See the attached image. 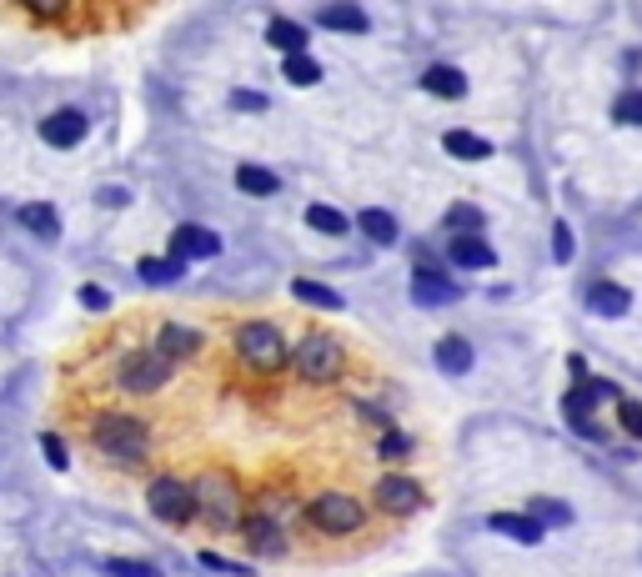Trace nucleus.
<instances>
[{
  "mask_svg": "<svg viewBox=\"0 0 642 577\" xmlns=\"http://www.w3.org/2000/svg\"><path fill=\"white\" fill-rule=\"evenodd\" d=\"M91 442H96L106 457H116V462H141L146 447H151L146 427H141L136 417H126V412H101V417L91 422Z\"/></svg>",
  "mask_w": 642,
  "mask_h": 577,
  "instance_id": "f257e3e1",
  "label": "nucleus"
},
{
  "mask_svg": "<svg viewBox=\"0 0 642 577\" xmlns=\"http://www.w3.org/2000/svg\"><path fill=\"white\" fill-rule=\"evenodd\" d=\"M306 522H311V532H321V537H352V532L367 527V507H362L357 497H347V492H321V497L306 507Z\"/></svg>",
  "mask_w": 642,
  "mask_h": 577,
  "instance_id": "f03ea898",
  "label": "nucleus"
},
{
  "mask_svg": "<svg viewBox=\"0 0 642 577\" xmlns=\"http://www.w3.org/2000/svg\"><path fill=\"white\" fill-rule=\"evenodd\" d=\"M236 352H241L256 372H276V367L291 362V347H286L281 327H271V322H246V327L236 332Z\"/></svg>",
  "mask_w": 642,
  "mask_h": 577,
  "instance_id": "7ed1b4c3",
  "label": "nucleus"
},
{
  "mask_svg": "<svg viewBox=\"0 0 642 577\" xmlns=\"http://www.w3.org/2000/svg\"><path fill=\"white\" fill-rule=\"evenodd\" d=\"M291 362H296V372H301L306 382H337V377L347 372L342 342H337V337H321V332H311V337L291 352Z\"/></svg>",
  "mask_w": 642,
  "mask_h": 577,
  "instance_id": "20e7f679",
  "label": "nucleus"
},
{
  "mask_svg": "<svg viewBox=\"0 0 642 577\" xmlns=\"http://www.w3.org/2000/svg\"><path fill=\"white\" fill-rule=\"evenodd\" d=\"M146 507H151L161 522H171V527H186V522L196 517V497H191V482H181V477H156V482L146 487Z\"/></svg>",
  "mask_w": 642,
  "mask_h": 577,
  "instance_id": "39448f33",
  "label": "nucleus"
},
{
  "mask_svg": "<svg viewBox=\"0 0 642 577\" xmlns=\"http://www.w3.org/2000/svg\"><path fill=\"white\" fill-rule=\"evenodd\" d=\"M191 497H196L201 517H211V527H241V497H236L231 482L206 477L201 487H191Z\"/></svg>",
  "mask_w": 642,
  "mask_h": 577,
  "instance_id": "423d86ee",
  "label": "nucleus"
},
{
  "mask_svg": "<svg viewBox=\"0 0 642 577\" xmlns=\"http://www.w3.org/2000/svg\"><path fill=\"white\" fill-rule=\"evenodd\" d=\"M166 377H171V362H161L156 352H136V357H126V362H121V387H126V392H136V397L161 392V387H166Z\"/></svg>",
  "mask_w": 642,
  "mask_h": 577,
  "instance_id": "0eeeda50",
  "label": "nucleus"
},
{
  "mask_svg": "<svg viewBox=\"0 0 642 577\" xmlns=\"http://www.w3.org/2000/svg\"><path fill=\"white\" fill-rule=\"evenodd\" d=\"M41 141H46V146H56V151H71V146H81V141H86V116H81L76 106H61V111H51V116L41 121Z\"/></svg>",
  "mask_w": 642,
  "mask_h": 577,
  "instance_id": "6e6552de",
  "label": "nucleus"
},
{
  "mask_svg": "<svg viewBox=\"0 0 642 577\" xmlns=\"http://www.w3.org/2000/svg\"><path fill=\"white\" fill-rule=\"evenodd\" d=\"M457 297H462L457 281H447V276L432 271V266H417V276H412V302H417V307H452Z\"/></svg>",
  "mask_w": 642,
  "mask_h": 577,
  "instance_id": "1a4fd4ad",
  "label": "nucleus"
},
{
  "mask_svg": "<svg viewBox=\"0 0 642 577\" xmlns=\"http://www.w3.org/2000/svg\"><path fill=\"white\" fill-rule=\"evenodd\" d=\"M377 507L392 512V517H412L422 507V482H412V477H382L377 482Z\"/></svg>",
  "mask_w": 642,
  "mask_h": 577,
  "instance_id": "9d476101",
  "label": "nucleus"
},
{
  "mask_svg": "<svg viewBox=\"0 0 642 577\" xmlns=\"http://www.w3.org/2000/svg\"><path fill=\"white\" fill-rule=\"evenodd\" d=\"M201 352V332L196 327H181V322H166L156 332V357L161 362H191Z\"/></svg>",
  "mask_w": 642,
  "mask_h": 577,
  "instance_id": "9b49d317",
  "label": "nucleus"
},
{
  "mask_svg": "<svg viewBox=\"0 0 642 577\" xmlns=\"http://www.w3.org/2000/svg\"><path fill=\"white\" fill-rule=\"evenodd\" d=\"M587 312L597 317H627L632 312V292L622 281H592L587 286Z\"/></svg>",
  "mask_w": 642,
  "mask_h": 577,
  "instance_id": "f8f14e48",
  "label": "nucleus"
},
{
  "mask_svg": "<svg viewBox=\"0 0 642 577\" xmlns=\"http://www.w3.org/2000/svg\"><path fill=\"white\" fill-rule=\"evenodd\" d=\"M241 532H246V547L261 552V557H281L286 552V532L271 517H241Z\"/></svg>",
  "mask_w": 642,
  "mask_h": 577,
  "instance_id": "ddd939ff",
  "label": "nucleus"
},
{
  "mask_svg": "<svg viewBox=\"0 0 642 577\" xmlns=\"http://www.w3.org/2000/svg\"><path fill=\"white\" fill-rule=\"evenodd\" d=\"M447 256H452V266H462V271H487V266H497V251H492L482 236H452V241H447Z\"/></svg>",
  "mask_w": 642,
  "mask_h": 577,
  "instance_id": "4468645a",
  "label": "nucleus"
},
{
  "mask_svg": "<svg viewBox=\"0 0 642 577\" xmlns=\"http://www.w3.org/2000/svg\"><path fill=\"white\" fill-rule=\"evenodd\" d=\"M487 527H492V532H502V537H512V542H522V547H537V542L547 537V527H542V522H532L527 512H492V517H487Z\"/></svg>",
  "mask_w": 642,
  "mask_h": 577,
  "instance_id": "2eb2a0df",
  "label": "nucleus"
},
{
  "mask_svg": "<svg viewBox=\"0 0 642 577\" xmlns=\"http://www.w3.org/2000/svg\"><path fill=\"white\" fill-rule=\"evenodd\" d=\"M221 251V241H216V231H206V226H176V236H171V256L176 261H186V256H216Z\"/></svg>",
  "mask_w": 642,
  "mask_h": 577,
  "instance_id": "dca6fc26",
  "label": "nucleus"
},
{
  "mask_svg": "<svg viewBox=\"0 0 642 577\" xmlns=\"http://www.w3.org/2000/svg\"><path fill=\"white\" fill-rule=\"evenodd\" d=\"M422 86H427L432 96H442V101H462V96H467V76H462L457 66H427Z\"/></svg>",
  "mask_w": 642,
  "mask_h": 577,
  "instance_id": "f3484780",
  "label": "nucleus"
},
{
  "mask_svg": "<svg viewBox=\"0 0 642 577\" xmlns=\"http://www.w3.org/2000/svg\"><path fill=\"white\" fill-rule=\"evenodd\" d=\"M432 357H437V367L447 377H467L472 372V342H462V337H442Z\"/></svg>",
  "mask_w": 642,
  "mask_h": 577,
  "instance_id": "a211bd4d",
  "label": "nucleus"
},
{
  "mask_svg": "<svg viewBox=\"0 0 642 577\" xmlns=\"http://www.w3.org/2000/svg\"><path fill=\"white\" fill-rule=\"evenodd\" d=\"M442 146H447V156H457V161H487V156H492V141L477 136V131H447Z\"/></svg>",
  "mask_w": 642,
  "mask_h": 577,
  "instance_id": "6ab92c4d",
  "label": "nucleus"
},
{
  "mask_svg": "<svg viewBox=\"0 0 642 577\" xmlns=\"http://www.w3.org/2000/svg\"><path fill=\"white\" fill-rule=\"evenodd\" d=\"M236 186H241L246 196H276V191H281V176L266 171V166H256V161H241V166H236Z\"/></svg>",
  "mask_w": 642,
  "mask_h": 577,
  "instance_id": "aec40b11",
  "label": "nucleus"
},
{
  "mask_svg": "<svg viewBox=\"0 0 642 577\" xmlns=\"http://www.w3.org/2000/svg\"><path fill=\"white\" fill-rule=\"evenodd\" d=\"M357 226H362V236L377 241V246H392V241H397V216L382 211V206H367V211L357 216Z\"/></svg>",
  "mask_w": 642,
  "mask_h": 577,
  "instance_id": "412c9836",
  "label": "nucleus"
},
{
  "mask_svg": "<svg viewBox=\"0 0 642 577\" xmlns=\"http://www.w3.org/2000/svg\"><path fill=\"white\" fill-rule=\"evenodd\" d=\"M181 271H186V261H176V256H141L136 261V276L151 286H171V281H181Z\"/></svg>",
  "mask_w": 642,
  "mask_h": 577,
  "instance_id": "4be33fe9",
  "label": "nucleus"
},
{
  "mask_svg": "<svg viewBox=\"0 0 642 577\" xmlns=\"http://www.w3.org/2000/svg\"><path fill=\"white\" fill-rule=\"evenodd\" d=\"M316 21H321V31H352V36H362V31L372 26L362 6H327Z\"/></svg>",
  "mask_w": 642,
  "mask_h": 577,
  "instance_id": "5701e85b",
  "label": "nucleus"
},
{
  "mask_svg": "<svg viewBox=\"0 0 642 577\" xmlns=\"http://www.w3.org/2000/svg\"><path fill=\"white\" fill-rule=\"evenodd\" d=\"M266 41H271L276 51H286V61H291V56H306V31H301L296 21H271V26H266Z\"/></svg>",
  "mask_w": 642,
  "mask_h": 577,
  "instance_id": "b1692460",
  "label": "nucleus"
},
{
  "mask_svg": "<svg viewBox=\"0 0 642 577\" xmlns=\"http://www.w3.org/2000/svg\"><path fill=\"white\" fill-rule=\"evenodd\" d=\"M21 226L36 231L41 241H56V236H61V216H56V206H46V201H41V206H21Z\"/></svg>",
  "mask_w": 642,
  "mask_h": 577,
  "instance_id": "393cba45",
  "label": "nucleus"
},
{
  "mask_svg": "<svg viewBox=\"0 0 642 577\" xmlns=\"http://www.w3.org/2000/svg\"><path fill=\"white\" fill-rule=\"evenodd\" d=\"M291 292H296L301 302L321 307V312H337V307H342V297L332 292V286H321V281H306V276H296V281H291Z\"/></svg>",
  "mask_w": 642,
  "mask_h": 577,
  "instance_id": "a878e982",
  "label": "nucleus"
},
{
  "mask_svg": "<svg viewBox=\"0 0 642 577\" xmlns=\"http://www.w3.org/2000/svg\"><path fill=\"white\" fill-rule=\"evenodd\" d=\"M482 226H487V216H482L477 206H467V201L447 211V231H452V236H482Z\"/></svg>",
  "mask_w": 642,
  "mask_h": 577,
  "instance_id": "bb28decb",
  "label": "nucleus"
},
{
  "mask_svg": "<svg viewBox=\"0 0 642 577\" xmlns=\"http://www.w3.org/2000/svg\"><path fill=\"white\" fill-rule=\"evenodd\" d=\"M527 517L542 522V527H567V522H572V507H567V502H552V497H532Z\"/></svg>",
  "mask_w": 642,
  "mask_h": 577,
  "instance_id": "cd10ccee",
  "label": "nucleus"
},
{
  "mask_svg": "<svg viewBox=\"0 0 642 577\" xmlns=\"http://www.w3.org/2000/svg\"><path fill=\"white\" fill-rule=\"evenodd\" d=\"M306 226H316V231H327V236H342L352 221L337 211V206H306Z\"/></svg>",
  "mask_w": 642,
  "mask_h": 577,
  "instance_id": "c85d7f7f",
  "label": "nucleus"
},
{
  "mask_svg": "<svg viewBox=\"0 0 642 577\" xmlns=\"http://www.w3.org/2000/svg\"><path fill=\"white\" fill-rule=\"evenodd\" d=\"M281 76H286L291 86H316V81H321V66H316L311 56H291V61L281 66Z\"/></svg>",
  "mask_w": 642,
  "mask_h": 577,
  "instance_id": "c756f323",
  "label": "nucleus"
},
{
  "mask_svg": "<svg viewBox=\"0 0 642 577\" xmlns=\"http://www.w3.org/2000/svg\"><path fill=\"white\" fill-rule=\"evenodd\" d=\"M612 121H622V126H642V91L632 86V91H622L617 101H612Z\"/></svg>",
  "mask_w": 642,
  "mask_h": 577,
  "instance_id": "7c9ffc66",
  "label": "nucleus"
},
{
  "mask_svg": "<svg viewBox=\"0 0 642 577\" xmlns=\"http://www.w3.org/2000/svg\"><path fill=\"white\" fill-rule=\"evenodd\" d=\"M617 422L632 442H642V402L637 397H617Z\"/></svg>",
  "mask_w": 642,
  "mask_h": 577,
  "instance_id": "2f4dec72",
  "label": "nucleus"
},
{
  "mask_svg": "<svg viewBox=\"0 0 642 577\" xmlns=\"http://www.w3.org/2000/svg\"><path fill=\"white\" fill-rule=\"evenodd\" d=\"M106 572L111 577H161V567L156 562H141V557H111Z\"/></svg>",
  "mask_w": 642,
  "mask_h": 577,
  "instance_id": "473e14b6",
  "label": "nucleus"
},
{
  "mask_svg": "<svg viewBox=\"0 0 642 577\" xmlns=\"http://www.w3.org/2000/svg\"><path fill=\"white\" fill-rule=\"evenodd\" d=\"M572 251H577L572 226H567V221H557V226H552V261H562V266H567V261H572Z\"/></svg>",
  "mask_w": 642,
  "mask_h": 577,
  "instance_id": "72a5a7b5",
  "label": "nucleus"
},
{
  "mask_svg": "<svg viewBox=\"0 0 642 577\" xmlns=\"http://www.w3.org/2000/svg\"><path fill=\"white\" fill-rule=\"evenodd\" d=\"M41 452H46V462H51L56 472H66V467H71V457H66V447H61V437H41Z\"/></svg>",
  "mask_w": 642,
  "mask_h": 577,
  "instance_id": "f704fd0d",
  "label": "nucleus"
},
{
  "mask_svg": "<svg viewBox=\"0 0 642 577\" xmlns=\"http://www.w3.org/2000/svg\"><path fill=\"white\" fill-rule=\"evenodd\" d=\"M201 562H206V567H216V572H241V577H251V567H246V562H231V557H216V552H201Z\"/></svg>",
  "mask_w": 642,
  "mask_h": 577,
  "instance_id": "c9c22d12",
  "label": "nucleus"
},
{
  "mask_svg": "<svg viewBox=\"0 0 642 577\" xmlns=\"http://www.w3.org/2000/svg\"><path fill=\"white\" fill-rule=\"evenodd\" d=\"M231 106H236V111H266V96H256V91H231Z\"/></svg>",
  "mask_w": 642,
  "mask_h": 577,
  "instance_id": "e433bc0d",
  "label": "nucleus"
},
{
  "mask_svg": "<svg viewBox=\"0 0 642 577\" xmlns=\"http://www.w3.org/2000/svg\"><path fill=\"white\" fill-rule=\"evenodd\" d=\"M407 452H412V442H407L402 432H387V437H382V457H407Z\"/></svg>",
  "mask_w": 642,
  "mask_h": 577,
  "instance_id": "4c0bfd02",
  "label": "nucleus"
},
{
  "mask_svg": "<svg viewBox=\"0 0 642 577\" xmlns=\"http://www.w3.org/2000/svg\"><path fill=\"white\" fill-rule=\"evenodd\" d=\"M81 307H91V312H106V307H111V297L101 292V286H81Z\"/></svg>",
  "mask_w": 642,
  "mask_h": 577,
  "instance_id": "58836bf2",
  "label": "nucleus"
},
{
  "mask_svg": "<svg viewBox=\"0 0 642 577\" xmlns=\"http://www.w3.org/2000/svg\"><path fill=\"white\" fill-rule=\"evenodd\" d=\"M96 201H101V206H126L131 196H126V186H106V191H101Z\"/></svg>",
  "mask_w": 642,
  "mask_h": 577,
  "instance_id": "ea45409f",
  "label": "nucleus"
},
{
  "mask_svg": "<svg viewBox=\"0 0 642 577\" xmlns=\"http://www.w3.org/2000/svg\"><path fill=\"white\" fill-rule=\"evenodd\" d=\"M567 367H572V377H582V382H587V357H567Z\"/></svg>",
  "mask_w": 642,
  "mask_h": 577,
  "instance_id": "a19ab883",
  "label": "nucleus"
}]
</instances>
